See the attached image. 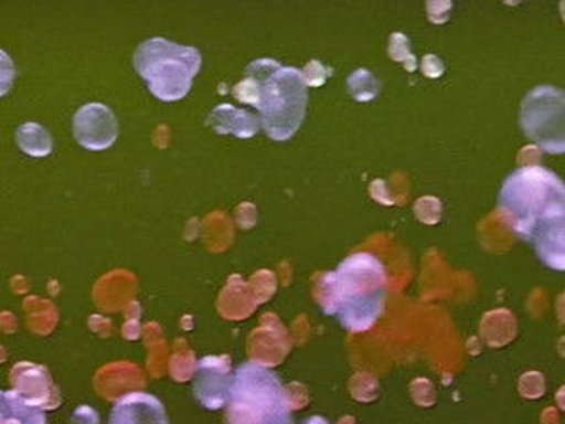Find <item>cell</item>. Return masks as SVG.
Returning <instances> with one entry per match:
<instances>
[{
  "label": "cell",
  "instance_id": "cell-1",
  "mask_svg": "<svg viewBox=\"0 0 565 424\" xmlns=\"http://www.w3.org/2000/svg\"><path fill=\"white\" fill-rule=\"evenodd\" d=\"M498 212L511 231L533 245L541 263L565 268V186L543 167H522L501 186Z\"/></svg>",
  "mask_w": 565,
  "mask_h": 424
},
{
  "label": "cell",
  "instance_id": "cell-2",
  "mask_svg": "<svg viewBox=\"0 0 565 424\" xmlns=\"http://www.w3.org/2000/svg\"><path fill=\"white\" fill-rule=\"evenodd\" d=\"M388 276L385 264L372 253H354L322 274L317 283V300L324 316L338 319L353 335L375 327L385 309Z\"/></svg>",
  "mask_w": 565,
  "mask_h": 424
},
{
  "label": "cell",
  "instance_id": "cell-3",
  "mask_svg": "<svg viewBox=\"0 0 565 424\" xmlns=\"http://www.w3.org/2000/svg\"><path fill=\"white\" fill-rule=\"evenodd\" d=\"M239 103L258 109L260 129L268 138L287 141L302 127L308 109V85L302 71L282 66L276 59H257L245 68V77L234 87Z\"/></svg>",
  "mask_w": 565,
  "mask_h": 424
},
{
  "label": "cell",
  "instance_id": "cell-4",
  "mask_svg": "<svg viewBox=\"0 0 565 424\" xmlns=\"http://www.w3.org/2000/svg\"><path fill=\"white\" fill-rule=\"evenodd\" d=\"M226 423L295 424L292 405L281 378L258 362L239 364L238 370H234Z\"/></svg>",
  "mask_w": 565,
  "mask_h": 424
},
{
  "label": "cell",
  "instance_id": "cell-5",
  "mask_svg": "<svg viewBox=\"0 0 565 424\" xmlns=\"http://www.w3.org/2000/svg\"><path fill=\"white\" fill-rule=\"evenodd\" d=\"M132 63L153 97L162 103H175L193 89L202 55L193 45H180L154 36L138 45Z\"/></svg>",
  "mask_w": 565,
  "mask_h": 424
},
{
  "label": "cell",
  "instance_id": "cell-6",
  "mask_svg": "<svg viewBox=\"0 0 565 424\" xmlns=\"http://www.w3.org/2000/svg\"><path fill=\"white\" fill-rule=\"evenodd\" d=\"M564 114V91L554 85H540L522 100V130L546 153L562 155L565 151Z\"/></svg>",
  "mask_w": 565,
  "mask_h": 424
},
{
  "label": "cell",
  "instance_id": "cell-7",
  "mask_svg": "<svg viewBox=\"0 0 565 424\" xmlns=\"http://www.w3.org/2000/svg\"><path fill=\"white\" fill-rule=\"evenodd\" d=\"M72 132L82 148L104 151L111 148L119 138V121L106 104H85L74 114Z\"/></svg>",
  "mask_w": 565,
  "mask_h": 424
},
{
  "label": "cell",
  "instance_id": "cell-8",
  "mask_svg": "<svg viewBox=\"0 0 565 424\" xmlns=\"http://www.w3.org/2000/svg\"><path fill=\"white\" fill-rule=\"evenodd\" d=\"M234 370L228 357H204L194 370V399L206 410H221L231 400Z\"/></svg>",
  "mask_w": 565,
  "mask_h": 424
},
{
  "label": "cell",
  "instance_id": "cell-9",
  "mask_svg": "<svg viewBox=\"0 0 565 424\" xmlns=\"http://www.w3.org/2000/svg\"><path fill=\"white\" fill-rule=\"evenodd\" d=\"M108 424H170L167 407L148 392H129L109 412Z\"/></svg>",
  "mask_w": 565,
  "mask_h": 424
},
{
  "label": "cell",
  "instance_id": "cell-10",
  "mask_svg": "<svg viewBox=\"0 0 565 424\" xmlns=\"http://www.w3.org/2000/svg\"><path fill=\"white\" fill-rule=\"evenodd\" d=\"M13 391L20 392L21 396L31 400L33 404L40 407H55L61 404L58 391L53 386L52 375L44 367H36L31 362H21L12 370Z\"/></svg>",
  "mask_w": 565,
  "mask_h": 424
},
{
  "label": "cell",
  "instance_id": "cell-11",
  "mask_svg": "<svg viewBox=\"0 0 565 424\" xmlns=\"http://www.w3.org/2000/svg\"><path fill=\"white\" fill-rule=\"evenodd\" d=\"M207 127H212L217 135H234L247 140L260 130V119L249 109L234 108L232 104H218L207 117Z\"/></svg>",
  "mask_w": 565,
  "mask_h": 424
},
{
  "label": "cell",
  "instance_id": "cell-12",
  "mask_svg": "<svg viewBox=\"0 0 565 424\" xmlns=\"http://www.w3.org/2000/svg\"><path fill=\"white\" fill-rule=\"evenodd\" d=\"M0 424H45L44 407L21 396L20 392L4 391L0 396Z\"/></svg>",
  "mask_w": 565,
  "mask_h": 424
},
{
  "label": "cell",
  "instance_id": "cell-13",
  "mask_svg": "<svg viewBox=\"0 0 565 424\" xmlns=\"http://www.w3.org/2000/svg\"><path fill=\"white\" fill-rule=\"evenodd\" d=\"M15 141L21 151L31 157H47L53 151L52 136L39 123L20 125L15 130Z\"/></svg>",
  "mask_w": 565,
  "mask_h": 424
},
{
  "label": "cell",
  "instance_id": "cell-14",
  "mask_svg": "<svg viewBox=\"0 0 565 424\" xmlns=\"http://www.w3.org/2000/svg\"><path fill=\"white\" fill-rule=\"evenodd\" d=\"M348 89L351 97L359 103H367L380 95L381 84L377 77L373 76L372 72L354 71L348 80Z\"/></svg>",
  "mask_w": 565,
  "mask_h": 424
},
{
  "label": "cell",
  "instance_id": "cell-15",
  "mask_svg": "<svg viewBox=\"0 0 565 424\" xmlns=\"http://www.w3.org/2000/svg\"><path fill=\"white\" fill-rule=\"evenodd\" d=\"M394 39H396L399 45L394 44L391 40V47H388L391 57L394 59V61H398V63H405L407 71H417V61H415V57L409 53V40H407V36L402 33H394Z\"/></svg>",
  "mask_w": 565,
  "mask_h": 424
},
{
  "label": "cell",
  "instance_id": "cell-16",
  "mask_svg": "<svg viewBox=\"0 0 565 424\" xmlns=\"http://www.w3.org/2000/svg\"><path fill=\"white\" fill-rule=\"evenodd\" d=\"M302 74L303 80H306V85L319 87V85L327 82L328 77L332 76V68H328V66L322 65L319 61H309Z\"/></svg>",
  "mask_w": 565,
  "mask_h": 424
},
{
  "label": "cell",
  "instance_id": "cell-17",
  "mask_svg": "<svg viewBox=\"0 0 565 424\" xmlns=\"http://www.w3.org/2000/svg\"><path fill=\"white\" fill-rule=\"evenodd\" d=\"M71 424H98V415L87 405L77 407V412L72 415Z\"/></svg>",
  "mask_w": 565,
  "mask_h": 424
},
{
  "label": "cell",
  "instance_id": "cell-18",
  "mask_svg": "<svg viewBox=\"0 0 565 424\" xmlns=\"http://www.w3.org/2000/svg\"><path fill=\"white\" fill-rule=\"evenodd\" d=\"M300 424H330L328 423L327 418L319 417V415H311V417L303 418L302 423Z\"/></svg>",
  "mask_w": 565,
  "mask_h": 424
}]
</instances>
